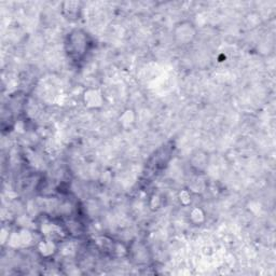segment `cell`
Listing matches in <instances>:
<instances>
[{"label": "cell", "mask_w": 276, "mask_h": 276, "mask_svg": "<svg viewBox=\"0 0 276 276\" xmlns=\"http://www.w3.org/2000/svg\"><path fill=\"white\" fill-rule=\"evenodd\" d=\"M175 40L180 45H188L195 37L194 25L191 22H182L176 25L175 28Z\"/></svg>", "instance_id": "cell-1"}, {"label": "cell", "mask_w": 276, "mask_h": 276, "mask_svg": "<svg viewBox=\"0 0 276 276\" xmlns=\"http://www.w3.org/2000/svg\"><path fill=\"white\" fill-rule=\"evenodd\" d=\"M194 156L191 159V163L193 169H195L199 172H203L207 165H208V154L202 153V152H196L193 154Z\"/></svg>", "instance_id": "cell-2"}]
</instances>
